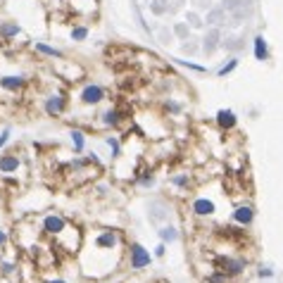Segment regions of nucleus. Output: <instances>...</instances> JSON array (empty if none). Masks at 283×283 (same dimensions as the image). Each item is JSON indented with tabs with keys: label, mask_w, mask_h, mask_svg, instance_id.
<instances>
[{
	"label": "nucleus",
	"mask_w": 283,
	"mask_h": 283,
	"mask_svg": "<svg viewBox=\"0 0 283 283\" xmlns=\"http://www.w3.org/2000/svg\"><path fill=\"white\" fill-rule=\"evenodd\" d=\"M119 245L121 236L112 229H93L91 233H86L81 250H79V267L84 276L100 279V260L109 257V260L119 262Z\"/></svg>",
	"instance_id": "obj_1"
},
{
	"label": "nucleus",
	"mask_w": 283,
	"mask_h": 283,
	"mask_svg": "<svg viewBox=\"0 0 283 283\" xmlns=\"http://www.w3.org/2000/svg\"><path fill=\"white\" fill-rule=\"evenodd\" d=\"M36 226L41 231V236L55 240V245L67 255H79L81 243H84V233L60 212H45L36 219Z\"/></svg>",
	"instance_id": "obj_2"
},
{
	"label": "nucleus",
	"mask_w": 283,
	"mask_h": 283,
	"mask_svg": "<svg viewBox=\"0 0 283 283\" xmlns=\"http://www.w3.org/2000/svg\"><path fill=\"white\" fill-rule=\"evenodd\" d=\"M67 107H69V98H67L65 91H55L43 100V112L48 117H62Z\"/></svg>",
	"instance_id": "obj_3"
},
{
	"label": "nucleus",
	"mask_w": 283,
	"mask_h": 283,
	"mask_svg": "<svg viewBox=\"0 0 283 283\" xmlns=\"http://www.w3.org/2000/svg\"><path fill=\"white\" fill-rule=\"evenodd\" d=\"M105 98H107V91L100 86V84H86V86L79 91V102L86 105V107H98Z\"/></svg>",
	"instance_id": "obj_4"
},
{
	"label": "nucleus",
	"mask_w": 283,
	"mask_h": 283,
	"mask_svg": "<svg viewBox=\"0 0 283 283\" xmlns=\"http://www.w3.org/2000/svg\"><path fill=\"white\" fill-rule=\"evenodd\" d=\"M150 262H153V255L145 250L141 243H133L129 248V267L133 272H141L145 267H150Z\"/></svg>",
	"instance_id": "obj_5"
},
{
	"label": "nucleus",
	"mask_w": 283,
	"mask_h": 283,
	"mask_svg": "<svg viewBox=\"0 0 283 283\" xmlns=\"http://www.w3.org/2000/svg\"><path fill=\"white\" fill-rule=\"evenodd\" d=\"M24 172V160L19 153H5L0 155V174L2 176H17Z\"/></svg>",
	"instance_id": "obj_6"
},
{
	"label": "nucleus",
	"mask_w": 283,
	"mask_h": 283,
	"mask_svg": "<svg viewBox=\"0 0 283 283\" xmlns=\"http://www.w3.org/2000/svg\"><path fill=\"white\" fill-rule=\"evenodd\" d=\"M26 84H29V79L24 74H5V77H0V88L7 91V93H22Z\"/></svg>",
	"instance_id": "obj_7"
},
{
	"label": "nucleus",
	"mask_w": 283,
	"mask_h": 283,
	"mask_svg": "<svg viewBox=\"0 0 283 283\" xmlns=\"http://www.w3.org/2000/svg\"><path fill=\"white\" fill-rule=\"evenodd\" d=\"M214 212H217V205L212 200H207V197H195L193 200V214H197V217H212Z\"/></svg>",
	"instance_id": "obj_8"
},
{
	"label": "nucleus",
	"mask_w": 283,
	"mask_h": 283,
	"mask_svg": "<svg viewBox=\"0 0 283 283\" xmlns=\"http://www.w3.org/2000/svg\"><path fill=\"white\" fill-rule=\"evenodd\" d=\"M17 274H19V262L14 257H0V276L17 279Z\"/></svg>",
	"instance_id": "obj_9"
},
{
	"label": "nucleus",
	"mask_w": 283,
	"mask_h": 283,
	"mask_svg": "<svg viewBox=\"0 0 283 283\" xmlns=\"http://www.w3.org/2000/svg\"><path fill=\"white\" fill-rule=\"evenodd\" d=\"M33 50L38 55H43V57H53V60H65V53L60 50V48H53V45L43 43V41H36L33 43Z\"/></svg>",
	"instance_id": "obj_10"
},
{
	"label": "nucleus",
	"mask_w": 283,
	"mask_h": 283,
	"mask_svg": "<svg viewBox=\"0 0 283 283\" xmlns=\"http://www.w3.org/2000/svg\"><path fill=\"white\" fill-rule=\"evenodd\" d=\"M19 33H22V26L17 22H12V19L0 22V38H2V41H12V38H17Z\"/></svg>",
	"instance_id": "obj_11"
},
{
	"label": "nucleus",
	"mask_w": 283,
	"mask_h": 283,
	"mask_svg": "<svg viewBox=\"0 0 283 283\" xmlns=\"http://www.w3.org/2000/svg\"><path fill=\"white\" fill-rule=\"evenodd\" d=\"M69 141H72V148H74V155H81L86 150V133L81 129H72L69 131Z\"/></svg>",
	"instance_id": "obj_12"
},
{
	"label": "nucleus",
	"mask_w": 283,
	"mask_h": 283,
	"mask_svg": "<svg viewBox=\"0 0 283 283\" xmlns=\"http://www.w3.org/2000/svg\"><path fill=\"white\" fill-rule=\"evenodd\" d=\"M119 121H121V112L117 107H109V109H105V112L100 114V124L107 126V129H114Z\"/></svg>",
	"instance_id": "obj_13"
},
{
	"label": "nucleus",
	"mask_w": 283,
	"mask_h": 283,
	"mask_svg": "<svg viewBox=\"0 0 283 283\" xmlns=\"http://www.w3.org/2000/svg\"><path fill=\"white\" fill-rule=\"evenodd\" d=\"M236 112L233 109H219L217 112V124L221 126L224 131H229V129H233L236 126Z\"/></svg>",
	"instance_id": "obj_14"
},
{
	"label": "nucleus",
	"mask_w": 283,
	"mask_h": 283,
	"mask_svg": "<svg viewBox=\"0 0 283 283\" xmlns=\"http://www.w3.org/2000/svg\"><path fill=\"white\" fill-rule=\"evenodd\" d=\"M252 217H255V212H252L250 205H243L233 212V221H236V224H243V226H248L252 221Z\"/></svg>",
	"instance_id": "obj_15"
},
{
	"label": "nucleus",
	"mask_w": 283,
	"mask_h": 283,
	"mask_svg": "<svg viewBox=\"0 0 283 283\" xmlns=\"http://www.w3.org/2000/svg\"><path fill=\"white\" fill-rule=\"evenodd\" d=\"M252 50H255V57L264 62L267 57H269V50H267V41H264V36H255V41H252Z\"/></svg>",
	"instance_id": "obj_16"
},
{
	"label": "nucleus",
	"mask_w": 283,
	"mask_h": 283,
	"mask_svg": "<svg viewBox=\"0 0 283 283\" xmlns=\"http://www.w3.org/2000/svg\"><path fill=\"white\" fill-rule=\"evenodd\" d=\"M88 26L86 24H77V26H72V31H69V38L74 41V43H84L88 38Z\"/></svg>",
	"instance_id": "obj_17"
},
{
	"label": "nucleus",
	"mask_w": 283,
	"mask_h": 283,
	"mask_svg": "<svg viewBox=\"0 0 283 283\" xmlns=\"http://www.w3.org/2000/svg\"><path fill=\"white\" fill-rule=\"evenodd\" d=\"M243 269H245V262H243V260H226V262H224V269H221V272L236 276V274H240Z\"/></svg>",
	"instance_id": "obj_18"
},
{
	"label": "nucleus",
	"mask_w": 283,
	"mask_h": 283,
	"mask_svg": "<svg viewBox=\"0 0 283 283\" xmlns=\"http://www.w3.org/2000/svg\"><path fill=\"white\" fill-rule=\"evenodd\" d=\"M160 238H162V243H176L179 240V231L174 226H164V229H160Z\"/></svg>",
	"instance_id": "obj_19"
},
{
	"label": "nucleus",
	"mask_w": 283,
	"mask_h": 283,
	"mask_svg": "<svg viewBox=\"0 0 283 283\" xmlns=\"http://www.w3.org/2000/svg\"><path fill=\"white\" fill-rule=\"evenodd\" d=\"M105 143H107V148L112 150V157H119V155H121L119 138H117V136H107V138H105Z\"/></svg>",
	"instance_id": "obj_20"
},
{
	"label": "nucleus",
	"mask_w": 283,
	"mask_h": 283,
	"mask_svg": "<svg viewBox=\"0 0 283 283\" xmlns=\"http://www.w3.org/2000/svg\"><path fill=\"white\" fill-rule=\"evenodd\" d=\"M236 67H238V60H236V57H231L229 62H226V65H224V67H221V69L217 72V77H219V79H224L226 74H231V72H233Z\"/></svg>",
	"instance_id": "obj_21"
},
{
	"label": "nucleus",
	"mask_w": 283,
	"mask_h": 283,
	"mask_svg": "<svg viewBox=\"0 0 283 283\" xmlns=\"http://www.w3.org/2000/svg\"><path fill=\"white\" fill-rule=\"evenodd\" d=\"M172 184H174L176 188H188V184H190V176H188V174H176V176H172Z\"/></svg>",
	"instance_id": "obj_22"
},
{
	"label": "nucleus",
	"mask_w": 283,
	"mask_h": 283,
	"mask_svg": "<svg viewBox=\"0 0 283 283\" xmlns=\"http://www.w3.org/2000/svg\"><path fill=\"white\" fill-rule=\"evenodd\" d=\"M179 65H184V67H188V69H193V72H200V74H205L207 69L202 65H195V62H188V60H176Z\"/></svg>",
	"instance_id": "obj_23"
},
{
	"label": "nucleus",
	"mask_w": 283,
	"mask_h": 283,
	"mask_svg": "<svg viewBox=\"0 0 283 283\" xmlns=\"http://www.w3.org/2000/svg\"><path fill=\"white\" fill-rule=\"evenodd\" d=\"M7 245H10V233H7V229L0 226V250H5Z\"/></svg>",
	"instance_id": "obj_24"
},
{
	"label": "nucleus",
	"mask_w": 283,
	"mask_h": 283,
	"mask_svg": "<svg viewBox=\"0 0 283 283\" xmlns=\"http://www.w3.org/2000/svg\"><path fill=\"white\" fill-rule=\"evenodd\" d=\"M217 31L209 33V38H205V50H214V45H217Z\"/></svg>",
	"instance_id": "obj_25"
},
{
	"label": "nucleus",
	"mask_w": 283,
	"mask_h": 283,
	"mask_svg": "<svg viewBox=\"0 0 283 283\" xmlns=\"http://www.w3.org/2000/svg\"><path fill=\"white\" fill-rule=\"evenodd\" d=\"M10 136H12L10 129H2V131H0V150H2L7 143H10Z\"/></svg>",
	"instance_id": "obj_26"
},
{
	"label": "nucleus",
	"mask_w": 283,
	"mask_h": 283,
	"mask_svg": "<svg viewBox=\"0 0 283 283\" xmlns=\"http://www.w3.org/2000/svg\"><path fill=\"white\" fill-rule=\"evenodd\" d=\"M226 276H229L226 272L214 274V276H209V279H207V283H226Z\"/></svg>",
	"instance_id": "obj_27"
},
{
	"label": "nucleus",
	"mask_w": 283,
	"mask_h": 283,
	"mask_svg": "<svg viewBox=\"0 0 283 283\" xmlns=\"http://www.w3.org/2000/svg\"><path fill=\"white\" fill-rule=\"evenodd\" d=\"M153 181H155L153 174H145V176H141V179H138V184H141V186H150Z\"/></svg>",
	"instance_id": "obj_28"
},
{
	"label": "nucleus",
	"mask_w": 283,
	"mask_h": 283,
	"mask_svg": "<svg viewBox=\"0 0 283 283\" xmlns=\"http://www.w3.org/2000/svg\"><path fill=\"white\" fill-rule=\"evenodd\" d=\"M45 283H69L67 279H62V276H48L45 279Z\"/></svg>",
	"instance_id": "obj_29"
},
{
	"label": "nucleus",
	"mask_w": 283,
	"mask_h": 283,
	"mask_svg": "<svg viewBox=\"0 0 283 283\" xmlns=\"http://www.w3.org/2000/svg\"><path fill=\"white\" fill-rule=\"evenodd\" d=\"M164 252H167V245H164V243H160V245L155 248V257H164Z\"/></svg>",
	"instance_id": "obj_30"
},
{
	"label": "nucleus",
	"mask_w": 283,
	"mask_h": 283,
	"mask_svg": "<svg viewBox=\"0 0 283 283\" xmlns=\"http://www.w3.org/2000/svg\"><path fill=\"white\" fill-rule=\"evenodd\" d=\"M188 19H190L193 26H200V17H197V14H188Z\"/></svg>",
	"instance_id": "obj_31"
},
{
	"label": "nucleus",
	"mask_w": 283,
	"mask_h": 283,
	"mask_svg": "<svg viewBox=\"0 0 283 283\" xmlns=\"http://www.w3.org/2000/svg\"><path fill=\"white\" fill-rule=\"evenodd\" d=\"M176 33H181V36H184V33H188V29H186L184 24H179V26H176Z\"/></svg>",
	"instance_id": "obj_32"
}]
</instances>
